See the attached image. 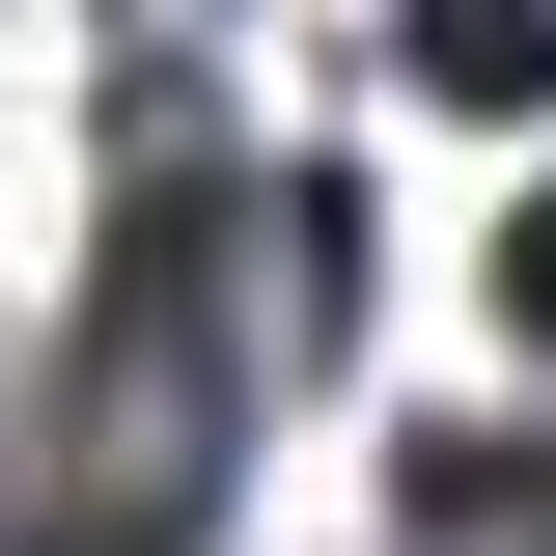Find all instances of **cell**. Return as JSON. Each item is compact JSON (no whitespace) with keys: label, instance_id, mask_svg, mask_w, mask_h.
Listing matches in <instances>:
<instances>
[{"label":"cell","instance_id":"1","mask_svg":"<svg viewBox=\"0 0 556 556\" xmlns=\"http://www.w3.org/2000/svg\"><path fill=\"white\" fill-rule=\"evenodd\" d=\"M501 334H529V362H556V195H529V223H501Z\"/></svg>","mask_w":556,"mask_h":556}]
</instances>
